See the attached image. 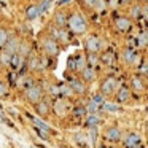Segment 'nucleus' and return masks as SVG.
Masks as SVG:
<instances>
[{
  "label": "nucleus",
  "mask_w": 148,
  "mask_h": 148,
  "mask_svg": "<svg viewBox=\"0 0 148 148\" xmlns=\"http://www.w3.org/2000/svg\"><path fill=\"white\" fill-rule=\"evenodd\" d=\"M65 26H69L70 32H73V34H83V32H86L88 24H86V19L80 13H73L72 16L67 18V24Z\"/></svg>",
  "instance_id": "nucleus-1"
},
{
  "label": "nucleus",
  "mask_w": 148,
  "mask_h": 148,
  "mask_svg": "<svg viewBox=\"0 0 148 148\" xmlns=\"http://www.w3.org/2000/svg\"><path fill=\"white\" fill-rule=\"evenodd\" d=\"M24 96H26V99L29 100V102L37 103L38 100H42V97H43V89L38 84H32V86H29L27 89H24Z\"/></svg>",
  "instance_id": "nucleus-2"
},
{
  "label": "nucleus",
  "mask_w": 148,
  "mask_h": 148,
  "mask_svg": "<svg viewBox=\"0 0 148 148\" xmlns=\"http://www.w3.org/2000/svg\"><path fill=\"white\" fill-rule=\"evenodd\" d=\"M119 88V81L116 80L115 77H108L105 78V80L102 81V84H100V91H102V96H110V94H113L116 89Z\"/></svg>",
  "instance_id": "nucleus-3"
},
{
  "label": "nucleus",
  "mask_w": 148,
  "mask_h": 148,
  "mask_svg": "<svg viewBox=\"0 0 148 148\" xmlns=\"http://www.w3.org/2000/svg\"><path fill=\"white\" fill-rule=\"evenodd\" d=\"M42 46H43V49H45L46 54H49V56L59 54V43L56 42V40L49 38V37L42 40Z\"/></svg>",
  "instance_id": "nucleus-4"
},
{
  "label": "nucleus",
  "mask_w": 148,
  "mask_h": 148,
  "mask_svg": "<svg viewBox=\"0 0 148 148\" xmlns=\"http://www.w3.org/2000/svg\"><path fill=\"white\" fill-rule=\"evenodd\" d=\"M53 110H54V113L58 116H64L65 113H67V110H69L67 99H64V97H56L54 103H53Z\"/></svg>",
  "instance_id": "nucleus-5"
},
{
  "label": "nucleus",
  "mask_w": 148,
  "mask_h": 148,
  "mask_svg": "<svg viewBox=\"0 0 148 148\" xmlns=\"http://www.w3.org/2000/svg\"><path fill=\"white\" fill-rule=\"evenodd\" d=\"M123 59H124V62H126V64H129V65H137L140 56H138L137 49L126 48L124 51H123Z\"/></svg>",
  "instance_id": "nucleus-6"
},
{
  "label": "nucleus",
  "mask_w": 148,
  "mask_h": 148,
  "mask_svg": "<svg viewBox=\"0 0 148 148\" xmlns=\"http://www.w3.org/2000/svg\"><path fill=\"white\" fill-rule=\"evenodd\" d=\"M100 48H102V42H100V38L97 35H91L86 38V49L89 53L97 54V53L100 51Z\"/></svg>",
  "instance_id": "nucleus-7"
},
{
  "label": "nucleus",
  "mask_w": 148,
  "mask_h": 148,
  "mask_svg": "<svg viewBox=\"0 0 148 148\" xmlns=\"http://www.w3.org/2000/svg\"><path fill=\"white\" fill-rule=\"evenodd\" d=\"M132 94H131V89H129L127 86H119L118 91H116V100H118L119 103H127L129 100H131Z\"/></svg>",
  "instance_id": "nucleus-8"
},
{
  "label": "nucleus",
  "mask_w": 148,
  "mask_h": 148,
  "mask_svg": "<svg viewBox=\"0 0 148 148\" xmlns=\"http://www.w3.org/2000/svg\"><path fill=\"white\" fill-rule=\"evenodd\" d=\"M69 86H70L72 92H77V94H84L86 92V84H84V81L78 80V78H70Z\"/></svg>",
  "instance_id": "nucleus-9"
},
{
  "label": "nucleus",
  "mask_w": 148,
  "mask_h": 148,
  "mask_svg": "<svg viewBox=\"0 0 148 148\" xmlns=\"http://www.w3.org/2000/svg\"><path fill=\"white\" fill-rule=\"evenodd\" d=\"M140 135L137 134V132H131V134H127L126 135V138H124V147L126 148H134V147H137V145H140Z\"/></svg>",
  "instance_id": "nucleus-10"
},
{
  "label": "nucleus",
  "mask_w": 148,
  "mask_h": 148,
  "mask_svg": "<svg viewBox=\"0 0 148 148\" xmlns=\"http://www.w3.org/2000/svg\"><path fill=\"white\" fill-rule=\"evenodd\" d=\"M24 62H26V59H24L21 54L14 53V54H11V59H10V64L8 65H10L13 70H19V69L24 65Z\"/></svg>",
  "instance_id": "nucleus-11"
},
{
  "label": "nucleus",
  "mask_w": 148,
  "mask_h": 148,
  "mask_svg": "<svg viewBox=\"0 0 148 148\" xmlns=\"http://www.w3.org/2000/svg\"><path fill=\"white\" fill-rule=\"evenodd\" d=\"M121 131H119L118 127H108L105 131V138L110 142H119L121 140Z\"/></svg>",
  "instance_id": "nucleus-12"
},
{
  "label": "nucleus",
  "mask_w": 148,
  "mask_h": 148,
  "mask_svg": "<svg viewBox=\"0 0 148 148\" xmlns=\"http://www.w3.org/2000/svg\"><path fill=\"white\" fill-rule=\"evenodd\" d=\"M80 75H81V81H92L94 78H96V69L86 65V67L80 72Z\"/></svg>",
  "instance_id": "nucleus-13"
},
{
  "label": "nucleus",
  "mask_w": 148,
  "mask_h": 148,
  "mask_svg": "<svg viewBox=\"0 0 148 148\" xmlns=\"http://www.w3.org/2000/svg\"><path fill=\"white\" fill-rule=\"evenodd\" d=\"M115 24H116V29H118L119 32H127V30L131 29V21H129L127 18H124V16L116 18Z\"/></svg>",
  "instance_id": "nucleus-14"
},
{
  "label": "nucleus",
  "mask_w": 148,
  "mask_h": 148,
  "mask_svg": "<svg viewBox=\"0 0 148 148\" xmlns=\"http://www.w3.org/2000/svg\"><path fill=\"white\" fill-rule=\"evenodd\" d=\"M84 3H86L89 8L96 10V11H103L107 8V2H105V0H84Z\"/></svg>",
  "instance_id": "nucleus-15"
},
{
  "label": "nucleus",
  "mask_w": 148,
  "mask_h": 148,
  "mask_svg": "<svg viewBox=\"0 0 148 148\" xmlns=\"http://www.w3.org/2000/svg\"><path fill=\"white\" fill-rule=\"evenodd\" d=\"M84 126L86 127H97L100 124V118L96 115V113H89V115L84 116Z\"/></svg>",
  "instance_id": "nucleus-16"
},
{
  "label": "nucleus",
  "mask_w": 148,
  "mask_h": 148,
  "mask_svg": "<svg viewBox=\"0 0 148 148\" xmlns=\"http://www.w3.org/2000/svg\"><path fill=\"white\" fill-rule=\"evenodd\" d=\"M18 46H19V40L18 38H8L7 43L3 45V51L10 53V54H14L18 51Z\"/></svg>",
  "instance_id": "nucleus-17"
},
{
  "label": "nucleus",
  "mask_w": 148,
  "mask_h": 148,
  "mask_svg": "<svg viewBox=\"0 0 148 148\" xmlns=\"http://www.w3.org/2000/svg\"><path fill=\"white\" fill-rule=\"evenodd\" d=\"M35 112H37V115H40V116H46L49 113L48 102H46V100H38V102L35 103Z\"/></svg>",
  "instance_id": "nucleus-18"
},
{
  "label": "nucleus",
  "mask_w": 148,
  "mask_h": 148,
  "mask_svg": "<svg viewBox=\"0 0 148 148\" xmlns=\"http://www.w3.org/2000/svg\"><path fill=\"white\" fill-rule=\"evenodd\" d=\"M86 115H88L86 107H83V105H77L72 108V118H75V119H83Z\"/></svg>",
  "instance_id": "nucleus-19"
},
{
  "label": "nucleus",
  "mask_w": 148,
  "mask_h": 148,
  "mask_svg": "<svg viewBox=\"0 0 148 148\" xmlns=\"http://www.w3.org/2000/svg\"><path fill=\"white\" fill-rule=\"evenodd\" d=\"M32 84H34V80L30 77H26V75H19V80H16V86L23 88V89H27Z\"/></svg>",
  "instance_id": "nucleus-20"
},
{
  "label": "nucleus",
  "mask_w": 148,
  "mask_h": 148,
  "mask_svg": "<svg viewBox=\"0 0 148 148\" xmlns=\"http://www.w3.org/2000/svg\"><path fill=\"white\" fill-rule=\"evenodd\" d=\"M49 38H53V40H69V35L62 29H59V27H53L51 37H49Z\"/></svg>",
  "instance_id": "nucleus-21"
},
{
  "label": "nucleus",
  "mask_w": 148,
  "mask_h": 148,
  "mask_svg": "<svg viewBox=\"0 0 148 148\" xmlns=\"http://www.w3.org/2000/svg\"><path fill=\"white\" fill-rule=\"evenodd\" d=\"M54 24H56V27L62 29V27L67 24V14H65L64 11H58L56 16H54Z\"/></svg>",
  "instance_id": "nucleus-22"
},
{
  "label": "nucleus",
  "mask_w": 148,
  "mask_h": 148,
  "mask_svg": "<svg viewBox=\"0 0 148 148\" xmlns=\"http://www.w3.org/2000/svg\"><path fill=\"white\" fill-rule=\"evenodd\" d=\"M26 16H27V19H29V21L37 19V18L40 16L38 7H37V5H30V7H27V10H26Z\"/></svg>",
  "instance_id": "nucleus-23"
},
{
  "label": "nucleus",
  "mask_w": 148,
  "mask_h": 148,
  "mask_svg": "<svg viewBox=\"0 0 148 148\" xmlns=\"http://www.w3.org/2000/svg\"><path fill=\"white\" fill-rule=\"evenodd\" d=\"M131 84H132V89L137 91V92H142V91H145V84H143V81H142L140 77H132Z\"/></svg>",
  "instance_id": "nucleus-24"
},
{
  "label": "nucleus",
  "mask_w": 148,
  "mask_h": 148,
  "mask_svg": "<svg viewBox=\"0 0 148 148\" xmlns=\"http://www.w3.org/2000/svg\"><path fill=\"white\" fill-rule=\"evenodd\" d=\"M118 110H119L118 103L107 102V100H103V102L100 103V112H118Z\"/></svg>",
  "instance_id": "nucleus-25"
},
{
  "label": "nucleus",
  "mask_w": 148,
  "mask_h": 148,
  "mask_svg": "<svg viewBox=\"0 0 148 148\" xmlns=\"http://www.w3.org/2000/svg\"><path fill=\"white\" fill-rule=\"evenodd\" d=\"M100 61H102L105 65H113V62H115V54L108 49V51H105L102 56H100Z\"/></svg>",
  "instance_id": "nucleus-26"
},
{
  "label": "nucleus",
  "mask_w": 148,
  "mask_h": 148,
  "mask_svg": "<svg viewBox=\"0 0 148 148\" xmlns=\"http://www.w3.org/2000/svg\"><path fill=\"white\" fill-rule=\"evenodd\" d=\"M84 67H86V58H84V56H81V54L77 56V58H75V72H78V73H80Z\"/></svg>",
  "instance_id": "nucleus-27"
},
{
  "label": "nucleus",
  "mask_w": 148,
  "mask_h": 148,
  "mask_svg": "<svg viewBox=\"0 0 148 148\" xmlns=\"http://www.w3.org/2000/svg\"><path fill=\"white\" fill-rule=\"evenodd\" d=\"M38 65H40V58H37L35 54H30L29 61H27V67L30 70H38Z\"/></svg>",
  "instance_id": "nucleus-28"
},
{
  "label": "nucleus",
  "mask_w": 148,
  "mask_h": 148,
  "mask_svg": "<svg viewBox=\"0 0 148 148\" xmlns=\"http://www.w3.org/2000/svg\"><path fill=\"white\" fill-rule=\"evenodd\" d=\"M32 123H34V127H38V129H42V131H45V132H51L49 126L46 124V123H43L42 119H38V118H32Z\"/></svg>",
  "instance_id": "nucleus-29"
},
{
  "label": "nucleus",
  "mask_w": 148,
  "mask_h": 148,
  "mask_svg": "<svg viewBox=\"0 0 148 148\" xmlns=\"http://www.w3.org/2000/svg\"><path fill=\"white\" fill-rule=\"evenodd\" d=\"M51 3H53L51 0H42V2H40V5H37V7H38L40 14H42V13H46V11L51 8Z\"/></svg>",
  "instance_id": "nucleus-30"
},
{
  "label": "nucleus",
  "mask_w": 148,
  "mask_h": 148,
  "mask_svg": "<svg viewBox=\"0 0 148 148\" xmlns=\"http://www.w3.org/2000/svg\"><path fill=\"white\" fill-rule=\"evenodd\" d=\"M59 89H61V97H69L72 94L70 86L65 84V83H59Z\"/></svg>",
  "instance_id": "nucleus-31"
},
{
  "label": "nucleus",
  "mask_w": 148,
  "mask_h": 148,
  "mask_svg": "<svg viewBox=\"0 0 148 148\" xmlns=\"http://www.w3.org/2000/svg\"><path fill=\"white\" fill-rule=\"evenodd\" d=\"M97 62H99V59H97V56L94 54V53H91V54L86 58V65H89V67H94V69H96Z\"/></svg>",
  "instance_id": "nucleus-32"
},
{
  "label": "nucleus",
  "mask_w": 148,
  "mask_h": 148,
  "mask_svg": "<svg viewBox=\"0 0 148 148\" xmlns=\"http://www.w3.org/2000/svg\"><path fill=\"white\" fill-rule=\"evenodd\" d=\"M10 59H11V54H10V53L3 51V49L0 51V62H2L3 65H8V64H10Z\"/></svg>",
  "instance_id": "nucleus-33"
},
{
  "label": "nucleus",
  "mask_w": 148,
  "mask_h": 148,
  "mask_svg": "<svg viewBox=\"0 0 148 148\" xmlns=\"http://www.w3.org/2000/svg\"><path fill=\"white\" fill-rule=\"evenodd\" d=\"M86 112L88 113H97V112H100V105L91 100V102L88 103V107H86Z\"/></svg>",
  "instance_id": "nucleus-34"
},
{
  "label": "nucleus",
  "mask_w": 148,
  "mask_h": 148,
  "mask_svg": "<svg viewBox=\"0 0 148 148\" xmlns=\"http://www.w3.org/2000/svg\"><path fill=\"white\" fill-rule=\"evenodd\" d=\"M131 16L134 18V19H140L142 18V7L135 5L134 8H131Z\"/></svg>",
  "instance_id": "nucleus-35"
},
{
  "label": "nucleus",
  "mask_w": 148,
  "mask_h": 148,
  "mask_svg": "<svg viewBox=\"0 0 148 148\" xmlns=\"http://www.w3.org/2000/svg\"><path fill=\"white\" fill-rule=\"evenodd\" d=\"M8 40V32L5 29H0V49L3 48V45L7 43Z\"/></svg>",
  "instance_id": "nucleus-36"
},
{
  "label": "nucleus",
  "mask_w": 148,
  "mask_h": 148,
  "mask_svg": "<svg viewBox=\"0 0 148 148\" xmlns=\"http://www.w3.org/2000/svg\"><path fill=\"white\" fill-rule=\"evenodd\" d=\"M145 45H147V34L143 32L137 37V46L138 48H145Z\"/></svg>",
  "instance_id": "nucleus-37"
},
{
  "label": "nucleus",
  "mask_w": 148,
  "mask_h": 148,
  "mask_svg": "<svg viewBox=\"0 0 148 148\" xmlns=\"http://www.w3.org/2000/svg\"><path fill=\"white\" fill-rule=\"evenodd\" d=\"M75 140L81 145L83 148H88V142H86V137L83 138V134H75Z\"/></svg>",
  "instance_id": "nucleus-38"
},
{
  "label": "nucleus",
  "mask_w": 148,
  "mask_h": 148,
  "mask_svg": "<svg viewBox=\"0 0 148 148\" xmlns=\"http://www.w3.org/2000/svg\"><path fill=\"white\" fill-rule=\"evenodd\" d=\"M34 131L38 134V137L40 138H43V140H48V132H45V131H42V129H38V127H34Z\"/></svg>",
  "instance_id": "nucleus-39"
},
{
  "label": "nucleus",
  "mask_w": 148,
  "mask_h": 148,
  "mask_svg": "<svg viewBox=\"0 0 148 148\" xmlns=\"http://www.w3.org/2000/svg\"><path fill=\"white\" fill-rule=\"evenodd\" d=\"M8 80H10V84H11V86H16L18 77H16V73H14V72H10V75H8Z\"/></svg>",
  "instance_id": "nucleus-40"
},
{
  "label": "nucleus",
  "mask_w": 148,
  "mask_h": 148,
  "mask_svg": "<svg viewBox=\"0 0 148 148\" xmlns=\"http://www.w3.org/2000/svg\"><path fill=\"white\" fill-rule=\"evenodd\" d=\"M8 94V84L0 83V96H7Z\"/></svg>",
  "instance_id": "nucleus-41"
},
{
  "label": "nucleus",
  "mask_w": 148,
  "mask_h": 148,
  "mask_svg": "<svg viewBox=\"0 0 148 148\" xmlns=\"http://www.w3.org/2000/svg\"><path fill=\"white\" fill-rule=\"evenodd\" d=\"M91 100H92V102H96V103H99V105H100V103L103 102V96H102V94H96V96H94Z\"/></svg>",
  "instance_id": "nucleus-42"
},
{
  "label": "nucleus",
  "mask_w": 148,
  "mask_h": 148,
  "mask_svg": "<svg viewBox=\"0 0 148 148\" xmlns=\"http://www.w3.org/2000/svg\"><path fill=\"white\" fill-rule=\"evenodd\" d=\"M67 67H69V69H72V72H75V58H69Z\"/></svg>",
  "instance_id": "nucleus-43"
},
{
  "label": "nucleus",
  "mask_w": 148,
  "mask_h": 148,
  "mask_svg": "<svg viewBox=\"0 0 148 148\" xmlns=\"http://www.w3.org/2000/svg\"><path fill=\"white\" fill-rule=\"evenodd\" d=\"M140 73L142 75H147V62L142 61V65H140Z\"/></svg>",
  "instance_id": "nucleus-44"
},
{
  "label": "nucleus",
  "mask_w": 148,
  "mask_h": 148,
  "mask_svg": "<svg viewBox=\"0 0 148 148\" xmlns=\"http://www.w3.org/2000/svg\"><path fill=\"white\" fill-rule=\"evenodd\" d=\"M0 118L3 119V121H5V123H7V124H10V126H11V123H10V121H8V119H7V118H5V113H3V108H2V105H0Z\"/></svg>",
  "instance_id": "nucleus-45"
},
{
  "label": "nucleus",
  "mask_w": 148,
  "mask_h": 148,
  "mask_svg": "<svg viewBox=\"0 0 148 148\" xmlns=\"http://www.w3.org/2000/svg\"><path fill=\"white\" fill-rule=\"evenodd\" d=\"M67 2H70V0H59V5H64V3H67Z\"/></svg>",
  "instance_id": "nucleus-46"
},
{
  "label": "nucleus",
  "mask_w": 148,
  "mask_h": 148,
  "mask_svg": "<svg viewBox=\"0 0 148 148\" xmlns=\"http://www.w3.org/2000/svg\"><path fill=\"white\" fill-rule=\"evenodd\" d=\"M134 148H143V147H142V145H137V147H134Z\"/></svg>",
  "instance_id": "nucleus-47"
},
{
  "label": "nucleus",
  "mask_w": 148,
  "mask_h": 148,
  "mask_svg": "<svg viewBox=\"0 0 148 148\" xmlns=\"http://www.w3.org/2000/svg\"><path fill=\"white\" fill-rule=\"evenodd\" d=\"M99 148H107V147H105V145H100V147H99Z\"/></svg>",
  "instance_id": "nucleus-48"
},
{
  "label": "nucleus",
  "mask_w": 148,
  "mask_h": 148,
  "mask_svg": "<svg viewBox=\"0 0 148 148\" xmlns=\"http://www.w3.org/2000/svg\"><path fill=\"white\" fill-rule=\"evenodd\" d=\"M121 2H123V3H124V2H129V0H121Z\"/></svg>",
  "instance_id": "nucleus-49"
}]
</instances>
